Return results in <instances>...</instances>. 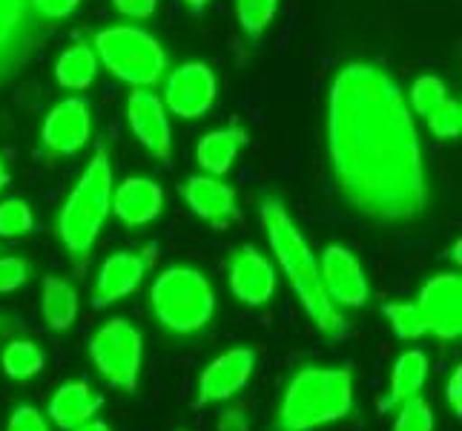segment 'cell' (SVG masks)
Returning <instances> with one entry per match:
<instances>
[{
	"label": "cell",
	"mask_w": 462,
	"mask_h": 431,
	"mask_svg": "<svg viewBox=\"0 0 462 431\" xmlns=\"http://www.w3.org/2000/svg\"><path fill=\"white\" fill-rule=\"evenodd\" d=\"M6 431H50V426H46L43 414L35 408V406H18L12 411V417L6 423Z\"/></svg>",
	"instance_id": "32"
},
{
	"label": "cell",
	"mask_w": 462,
	"mask_h": 431,
	"mask_svg": "<svg viewBox=\"0 0 462 431\" xmlns=\"http://www.w3.org/2000/svg\"><path fill=\"white\" fill-rule=\"evenodd\" d=\"M113 6L124 14V18L133 21H147L155 14L158 0H113Z\"/></svg>",
	"instance_id": "34"
},
{
	"label": "cell",
	"mask_w": 462,
	"mask_h": 431,
	"mask_svg": "<svg viewBox=\"0 0 462 431\" xmlns=\"http://www.w3.org/2000/svg\"><path fill=\"white\" fill-rule=\"evenodd\" d=\"M126 124H130L133 136L147 153H152L158 162H170L172 155V133L167 107L152 89L135 87L126 98Z\"/></svg>",
	"instance_id": "11"
},
{
	"label": "cell",
	"mask_w": 462,
	"mask_h": 431,
	"mask_svg": "<svg viewBox=\"0 0 462 431\" xmlns=\"http://www.w3.org/2000/svg\"><path fill=\"white\" fill-rule=\"evenodd\" d=\"M428 379V357L422 351H405V354L396 360L393 374H391V389L388 394L379 400V411H393L400 408L405 400L417 397Z\"/></svg>",
	"instance_id": "21"
},
{
	"label": "cell",
	"mask_w": 462,
	"mask_h": 431,
	"mask_svg": "<svg viewBox=\"0 0 462 431\" xmlns=\"http://www.w3.org/2000/svg\"><path fill=\"white\" fill-rule=\"evenodd\" d=\"M184 4H187L189 9H193V12H201L207 4H210V0H184Z\"/></svg>",
	"instance_id": "40"
},
{
	"label": "cell",
	"mask_w": 462,
	"mask_h": 431,
	"mask_svg": "<svg viewBox=\"0 0 462 431\" xmlns=\"http://www.w3.org/2000/svg\"><path fill=\"white\" fill-rule=\"evenodd\" d=\"M41 311L52 331H67L78 319V291L60 276H46L41 291Z\"/></svg>",
	"instance_id": "22"
},
{
	"label": "cell",
	"mask_w": 462,
	"mask_h": 431,
	"mask_svg": "<svg viewBox=\"0 0 462 431\" xmlns=\"http://www.w3.org/2000/svg\"><path fill=\"white\" fill-rule=\"evenodd\" d=\"M445 397H448V406H451V411L457 414H462V369L457 365V369L451 371V377H448V389H445Z\"/></svg>",
	"instance_id": "36"
},
{
	"label": "cell",
	"mask_w": 462,
	"mask_h": 431,
	"mask_svg": "<svg viewBox=\"0 0 462 431\" xmlns=\"http://www.w3.org/2000/svg\"><path fill=\"white\" fill-rule=\"evenodd\" d=\"M227 279H230V291L238 302L245 305H264L270 296L276 294V270L267 262L264 253L256 248H238L233 257L227 259Z\"/></svg>",
	"instance_id": "17"
},
{
	"label": "cell",
	"mask_w": 462,
	"mask_h": 431,
	"mask_svg": "<svg viewBox=\"0 0 462 431\" xmlns=\"http://www.w3.org/2000/svg\"><path fill=\"white\" fill-rule=\"evenodd\" d=\"M150 305L155 319L172 333H196L216 314L213 285L201 270L187 265H172L155 276L150 291Z\"/></svg>",
	"instance_id": "5"
},
{
	"label": "cell",
	"mask_w": 462,
	"mask_h": 431,
	"mask_svg": "<svg viewBox=\"0 0 462 431\" xmlns=\"http://www.w3.org/2000/svg\"><path fill=\"white\" fill-rule=\"evenodd\" d=\"M38 35V14L29 0H0V87L18 72Z\"/></svg>",
	"instance_id": "10"
},
{
	"label": "cell",
	"mask_w": 462,
	"mask_h": 431,
	"mask_svg": "<svg viewBox=\"0 0 462 431\" xmlns=\"http://www.w3.org/2000/svg\"><path fill=\"white\" fill-rule=\"evenodd\" d=\"M9 184V170H6V162L0 158V190H4Z\"/></svg>",
	"instance_id": "39"
},
{
	"label": "cell",
	"mask_w": 462,
	"mask_h": 431,
	"mask_svg": "<svg viewBox=\"0 0 462 431\" xmlns=\"http://www.w3.org/2000/svg\"><path fill=\"white\" fill-rule=\"evenodd\" d=\"M92 136V109L84 98H63L46 116L41 130V147L50 158L75 155Z\"/></svg>",
	"instance_id": "13"
},
{
	"label": "cell",
	"mask_w": 462,
	"mask_h": 431,
	"mask_svg": "<svg viewBox=\"0 0 462 431\" xmlns=\"http://www.w3.org/2000/svg\"><path fill=\"white\" fill-rule=\"evenodd\" d=\"M445 98H448V89H445V84L434 75H422L411 87V107H413V113L422 118L431 116Z\"/></svg>",
	"instance_id": "28"
},
{
	"label": "cell",
	"mask_w": 462,
	"mask_h": 431,
	"mask_svg": "<svg viewBox=\"0 0 462 431\" xmlns=\"http://www.w3.org/2000/svg\"><path fill=\"white\" fill-rule=\"evenodd\" d=\"M382 314L388 316V323L393 328V333L405 342H413L425 337V325H422V316L417 311L413 302H385L382 305Z\"/></svg>",
	"instance_id": "25"
},
{
	"label": "cell",
	"mask_w": 462,
	"mask_h": 431,
	"mask_svg": "<svg viewBox=\"0 0 462 431\" xmlns=\"http://www.w3.org/2000/svg\"><path fill=\"white\" fill-rule=\"evenodd\" d=\"M141 357H144V340H141V331L126 319H109L89 340L92 365L109 386L121 389L124 394H133L138 389Z\"/></svg>",
	"instance_id": "7"
},
{
	"label": "cell",
	"mask_w": 462,
	"mask_h": 431,
	"mask_svg": "<svg viewBox=\"0 0 462 431\" xmlns=\"http://www.w3.org/2000/svg\"><path fill=\"white\" fill-rule=\"evenodd\" d=\"M72 431H113V428H109L104 420H89V423L78 426V428H72Z\"/></svg>",
	"instance_id": "38"
},
{
	"label": "cell",
	"mask_w": 462,
	"mask_h": 431,
	"mask_svg": "<svg viewBox=\"0 0 462 431\" xmlns=\"http://www.w3.org/2000/svg\"><path fill=\"white\" fill-rule=\"evenodd\" d=\"M279 0H236L238 23L250 38H262L264 29L273 23Z\"/></svg>",
	"instance_id": "26"
},
{
	"label": "cell",
	"mask_w": 462,
	"mask_h": 431,
	"mask_svg": "<svg viewBox=\"0 0 462 431\" xmlns=\"http://www.w3.org/2000/svg\"><path fill=\"white\" fill-rule=\"evenodd\" d=\"M354 411V369L350 365H308L282 394L273 431H316Z\"/></svg>",
	"instance_id": "3"
},
{
	"label": "cell",
	"mask_w": 462,
	"mask_h": 431,
	"mask_svg": "<svg viewBox=\"0 0 462 431\" xmlns=\"http://www.w3.org/2000/svg\"><path fill=\"white\" fill-rule=\"evenodd\" d=\"M29 279V262L18 257H0V294H12Z\"/></svg>",
	"instance_id": "31"
},
{
	"label": "cell",
	"mask_w": 462,
	"mask_h": 431,
	"mask_svg": "<svg viewBox=\"0 0 462 431\" xmlns=\"http://www.w3.org/2000/svg\"><path fill=\"white\" fill-rule=\"evenodd\" d=\"M413 305L422 316L425 333H434L442 342H457L462 337V279L457 274L428 279Z\"/></svg>",
	"instance_id": "8"
},
{
	"label": "cell",
	"mask_w": 462,
	"mask_h": 431,
	"mask_svg": "<svg viewBox=\"0 0 462 431\" xmlns=\"http://www.w3.org/2000/svg\"><path fill=\"white\" fill-rule=\"evenodd\" d=\"M262 225H264V233H267L270 250H273L282 274L288 276L296 299L301 302V308L308 311L310 323L322 331L325 337L345 340L350 333L347 319L330 302L308 239L301 236V230L296 228V221L291 219L288 207L282 204L279 196H264V201H262Z\"/></svg>",
	"instance_id": "2"
},
{
	"label": "cell",
	"mask_w": 462,
	"mask_h": 431,
	"mask_svg": "<svg viewBox=\"0 0 462 431\" xmlns=\"http://www.w3.org/2000/svg\"><path fill=\"white\" fill-rule=\"evenodd\" d=\"M98 75V55L89 43H72L55 63V78L63 89H87Z\"/></svg>",
	"instance_id": "23"
},
{
	"label": "cell",
	"mask_w": 462,
	"mask_h": 431,
	"mask_svg": "<svg viewBox=\"0 0 462 431\" xmlns=\"http://www.w3.org/2000/svg\"><path fill=\"white\" fill-rule=\"evenodd\" d=\"M253 369H256V351L253 348H230L227 354L216 357L199 377V394H196V406H210V403H225L233 394L242 391Z\"/></svg>",
	"instance_id": "14"
},
{
	"label": "cell",
	"mask_w": 462,
	"mask_h": 431,
	"mask_svg": "<svg viewBox=\"0 0 462 431\" xmlns=\"http://www.w3.org/2000/svg\"><path fill=\"white\" fill-rule=\"evenodd\" d=\"M81 0H29L32 12L38 14V18H46V21H63L69 18V14L78 9Z\"/></svg>",
	"instance_id": "33"
},
{
	"label": "cell",
	"mask_w": 462,
	"mask_h": 431,
	"mask_svg": "<svg viewBox=\"0 0 462 431\" xmlns=\"http://www.w3.org/2000/svg\"><path fill=\"white\" fill-rule=\"evenodd\" d=\"M451 259H457L459 262V242L454 245V250H451Z\"/></svg>",
	"instance_id": "41"
},
{
	"label": "cell",
	"mask_w": 462,
	"mask_h": 431,
	"mask_svg": "<svg viewBox=\"0 0 462 431\" xmlns=\"http://www.w3.org/2000/svg\"><path fill=\"white\" fill-rule=\"evenodd\" d=\"M322 285L330 296L333 305L342 308H362L371 296L368 276H365V267L359 259L342 245H330L322 253Z\"/></svg>",
	"instance_id": "15"
},
{
	"label": "cell",
	"mask_w": 462,
	"mask_h": 431,
	"mask_svg": "<svg viewBox=\"0 0 462 431\" xmlns=\"http://www.w3.org/2000/svg\"><path fill=\"white\" fill-rule=\"evenodd\" d=\"M14 328H18V323H14V319H12L9 314H4V311H0V340H4V337H9V333H12Z\"/></svg>",
	"instance_id": "37"
},
{
	"label": "cell",
	"mask_w": 462,
	"mask_h": 431,
	"mask_svg": "<svg viewBox=\"0 0 462 431\" xmlns=\"http://www.w3.org/2000/svg\"><path fill=\"white\" fill-rule=\"evenodd\" d=\"M245 144H247V133H245V126H238V124H227V126H221V130H213V133H207L201 141H199V147H196V162L204 173H210V175H225L233 162L238 158V153L245 150Z\"/></svg>",
	"instance_id": "20"
},
{
	"label": "cell",
	"mask_w": 462,
	"mask_h": 431,
	"mask_svg": "<svg viewBox=\"0 0 462 431\" xmlns=\"http://www.w3.org/2000/svg\"><path fill=\"white\" fill-rule=\"evenodd\" d=\"M216 75L207 63L199 61H189L175 67L167 78V87H164V107L170 109L172 116L179 118H201L207 109L213 107L216 101Z\"/></svg>",
	"instance_id": "9"
},
{
	"label": "cell",
	"mask_w": 462,
	"mask_h": 431,
	"mask_svg": "<svg viewBox=\"0 0 462 431\" xmlns=\"http://www.w3.org/2000/svg\"><path fill=\"white\" fill-rule=\"evenodd\" d=\"M393 431H434V411L422 397H411L400 406V414H396V426Z\"/></svg>",
	"instance_id": "30"
},
{
	"label": "cell",
	"mask_w": 462,
	"mask_h": 431,
	"mask_svg": "<svg viewBox=\"0 0 462 431\" xmlns=\"http://www.w3.org/2000/svg\"><path fill=\"white\" fill-rule=\"evenodd\" d=\"M181 196L189 211H193L199 219H204L207 225H213L216 230H225L238 219L236 190L221 182L218 175H210V173L189 175V179L181 184Z\"/></svg>",
	"instance_id": "16"
},
{
	"label": "cell",
	"mask_w": 462,
	"mask_h": 431,
	"mask_svg": "<svg viewBox=\"0 0 462 431\" xmlns=\"http://www.w3.org/2000/svg\"><path fill=\"white\" fill-rule=\"evenodd\" d=\"M328 150L339 196L382 225L428 211V175L417 124L400 84L374 63H347L328 98Z\"/></svg>",
	"instance_id": "1"
},
{
	"label": "cell",
	"mask_w": 462,
	"mask_h": 431,
	"mask_svg": "<svg viewBox=\"0 0 462 431\" xmlns=\"http://www.w3.org/2000/svg\"><path fill=\"white\" fill-rule=\"evenodd\" d=\"M425 124H428V130H431L442 141L459 138V133H462V107H459V101L445 98L431 116H425Z\"/></svg>",
	"instance_id": "29"
},
{
	"label": "cell",
	"mask_w": 462,
	"mask_h": 431,
	"mask_svg": "<svg viewBox=\"0 0 462 431\" xmlns=\"http://www.w3.org/2000/svg\"><path fill=\"white\" fill-rule=\"evenodd\" d=\"M216 431H250L247 408L245 406H230L218 414V428Z\"/></svg>",
	"instance_id": "35"
},
{
	"label": "cell",
	"mask_w": 462,
	"mask_h": 431,
	"mask_svg": "<svg viewBox=\"0 0 462 431\" xmlns=\"http://www.w3.org/2000/svg\"><path fill=\"white\" fill-rule=\"evenodd\" d=\"M35 228V219L23 199L0 201V239H21L29 236Z\"/></svg>",
	"instance_id": "27"
},
{
	"label": "cell",
	"mask_w": 462,
	"mask_h": 431,
	"mask_svg": "<svg viewBox=\"0 0 462 431\" xmlns=\"http://www.w3.org/2000/svg\"><path fill=\"white\" fill-rule=\"evenodd\" d=\"M101 397L89 389V382L84 379H72L63 382V386L52 394L50 400V417L60 431H72L78 426H84L89 420H95V414L101 408Z\"/></svg>",
	"instance_id": "19"
},
{
	"label": "cell",
	"mask_w": 462,
	"mask_h": 431,
	"mask_svg": "<svg viewBox=\"0 0 462 431\" xmlns=\"http://www.w3.org/2000/svg\"><path fill=\"white\" fill-rule=\"evenodd\" d=\"M95 55L118 81L152 89L167 72V52L150 32L138 26H106L95 32Z\"/></svg>",
	"instance_id": "6"
},
{
	"label": "cell",
	"mask_w": 462,
	"mask_h": 431,
	"mask_svg": "<svg viewBox=\"0 0 462 431\" xmlns=\"http://www.w3.org/2000/svg\"><path fill=\"white\" fill-rule=\"evenodd\" d=\"M155 259V250L147 248V250H118L113 253L98 270V276H95V287H92V305L95 308H109L113 302H121L130 294L138 291V285L144 282L147 270Z\"/></svg>",
	"instance_id": "12"
},
{
	"label": "cell",
	"mask_w": 462,
	"mask_h": 431,
	"mask_svg": "<svg viewBox=\"0 0 462 431\" xmlns=\"http://www.w3.org/2000/svg\"><path fill=\"white\" fill-rule=\"evenodd\" d=\"M0 365H4V374L9 379L26 382L43 369V351L32 342V340H12L4 354H0Z\"/></svg>",
	"instance_id": "24"
},
{
	"label": "cell",
	"mask_w": 462,
	"mask_h": 431,
	"mask_svg": "<svg viewBox=\"0 0 462 431\" xmlns=\"http://www.w3.org/2000/svg\"><path fill=\"white\" fill-rule=\"evenodd\" d=\"M162 211H164V190L152 179L135 175V179H126L116 187L113 213L126 228H144L162 216Z\"/></svg>",
	"instance_id": "18"
},
{
	"label": "cell",
	"mask_w": 462,
	"mask_h": 431,
	"mask_svg": "<svg viewBox=\"0 0 462 431\" xmlns=\"http://www.w3.org/2000/svg\"><path fill=\"white\" fill-rule=\"evenodd\" d=\"M109 213H113V167H109L106 147L98 144L58 213V239L67 248L78 274L87 270L92 248Z\"/></svg>",
	"instance_id": "4"
}]
</instances>
